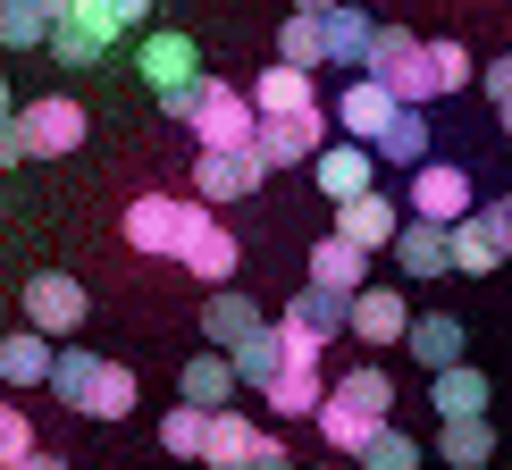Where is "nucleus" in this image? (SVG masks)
<instances>
[{"label": "nucleus", "mask_w": 512, "mask_h": 470, "mask_svg": "<svg viewBox=\"0 0 512 470\" xmlns=\"http://www.w3.org/2000/svg\"><path fill=\"white\" fill-rule=\"evenodd\" d=\"M17 470H68V462H51V454H26V462H17Z\"/></svg>", "instance_id": "nucleus-47"}, {"label": "nucleus", "mask_w": 512, "mask_h": 470, "mask_svg": "<svg viewBox=\"0 0 512 470\" xmlns=\"http://www.w3.org/2000/svg\"><path fill=\"white\" fill-rule=\"evenodd\" d=\"M378 168H387V160H378L370 143H328V152L311 160V185L328 202H361V194H378Z\"/></svg>", "instance_id": "nucleus-10"}, {"label": "nucleus", "mask_w": 512, "mask_h": 470, "mask_svg": "<svg viewBox=\"0 0 512 470\" xmlns=\"http://www.w3.org/2000/svg\"><path fill=\"white\" fill-rule=\"evenodd\" d=\"M194 135H202V152L252 143V135H261V110H252V93H236V84H219V76H202V110H194Z\"/></svg>", "instance_id": "nucleus-5"}, {"label": "nucleus", "mask_w": 512, "mask_h": 470, "mask_svg": "<svg viewBox=\"0 0 512 470\" xmlns=\"http://www.w3.org/2000/svg\"><path fill=\"white\" fill-rule=\"evenodd\" d=\"M437 420H479V412H496V387H487V370H471V361H454V370H437Z\"/></svg>", "instance_id": "nucleus-23"}, {"label": "nucleus", "mask_w": 512, "mask_h": 470, "mask_svg": "<svg viewBox=\"0 0 512 470\" xmlns=\"http://www.w3.org/2000/svg\"><path fill=\"white\" fill-rule=\"evenodd\" d=\"M336 387H345L353 403H370V412H378V420H387V412H395V378H387V370H353V378H336Z\"/></svg>", "instance_id": "nucleus-40"}, {"label": "nucleus", "mask_w": 512, "mask_h": 470, "mask_svg": "<svg viewBox=\"0 0 512 470\" xmlns=\"http://www.w3.org/2000/svg\"><path fill=\"white\" fill-rule=\"evenodd\" d=\"M345 336H353V345H403V336H412V303H403V286H361Z\"/></svg>", "instance_id": "nucleus-12"}, {"label": "nucleus", "mask_w": 512, "mask_h": 470, "mask_svg": "<svg viewBox=\"0 0 512 470\" xmlns=\"http://www.w3.org/2000/svg\"><path fill=\"white\" fill-rule=\"evenodd\" d=\"M328 126H336V110H294V118H261V160L269 168H311L319 152H328Z\"/></svg>", "instance_id": "nucleus-7"}, {"label": "nucleus", "mask_w": 512, "mask_h": 470, "mask_svg": "<svg viewBox=\"0 0 512 470\" xmlns=\"http://www.w3.org/2000/svg\"><path fill=\"white\" fill-rule=\"evenodd\" d=\"M26 454H42V445H34V420H26V403L0 395V470H17Z\"/></svg>", "instance_id": "nucleus-38"}, {"label": "nucleus", "mask_w": 512, "mask_h": 470, "mask_svg": "<svg viewBox=\"0 0 512 470\" xmlns=\"http://www.w3.org/2000/svg\"><path fill=\"white\" fill-rule=\"evenodd\" d=\"M135 68L143 84H152V101L160 93H185V84H202V51H194V34H143V51H135Z\"/></svg>", "instance_id": "nucleus-11"}, {"label": "nucleus", "mask_w": 512, "mask_h": 470, "mask_svg": "<svg viewBox=\"0 0 512 470\" xmlns=\"http://www.w3.org/2000/svg\"><path fill=\"white\" fill-rule=\"evenodd\" d=\"M378 160L403 168V177H412V168H429V110H403L387 135H378Z\"/></svg>", "instance_id": "nucleus-32"}, {"label": "nucleus", "mask_w": 512, "mask_h": 470, "mask_svg": "<svg viewBox=\"0 0 512 470\" xmlns=\"http://www.w3.org/2000/svg\"><path fill=\"white\" fill-rule=\"evenodd\" d=\"M370 51H378V17L361 9V0H336L328 9V68L370 76Z\"/></svg>", "instance_id": "nucleus-14"}, {"label": "nucleus", "mask_w": 512, "mask_h": 470, "mask_svg": "<svg viewBox=\"0 0 512 470\" xmlns=\"http://www.w3.org/2000/svg\"><path fill=\"white\" fill-rule=\"evenodd\" d=\"M135 403H143L135 370H126V361H101V378H93V403H84V420H126Z\"/></svg>", "instance_id": "nucleus-33"}, {"label": "nucleus", "mask_w": 512, "mask_h": 470, "mask_svg": "<svg viewBox=\"0 0 512 470\" xmlns=\"http://www.w3.org/2000/svg\"><path fill=\"white\" fill-rule=\"evenodd\" d=\"M353 470H420V445H412V437H403L395 420H387V429H378V437L353 454Z\"/></svg>", "instance_id": "nucleus-37"}, {"label": "nucleus", "mask_w": 512, "mask_h": 470, "mask_svg": "<svg viewBox=\"0 0 512 470\" xmlns=\"http://www.w3.org/2000/svg\"><path fill=\"white\" fill-rule=\"evenodd\" d=\"M277 59H286V68H328V17L286 9V26H277Z\"/></svg>", "instance_id": "nucleus-31"}, {"label": "nucleus", "mask_w": 512, "mask_h": 470, "mask_svg": "<svg viewBox=\"0 0 512 470\" xmlns=\"http://www.w3.org/2000/svg\"><path fill=\"white\" fill-rule=\"evenodd\" d=\"M177 395H185V403H202V412H227V403L244 395L236 353H219V345H210V353H194V361H185V378H177Z\"/></svg>", "instance_id": "nucleus-17"}, {"label": "nucleus", "mask_w": 512, "mask_h": 470, "mask_svg": "<svg viewBox=\"0 0 512 470\" xmlns=\"http://www.w3.org/2000/svg\"><path fill=\"white\" fill-rule=\"evenodd\" d=\"M429 68H437V93H471L479 84V68H471L462 42H429Z\"/></svg>", "instance_id": "nucleus-39"}, {"label": "nucleus", "mask_w": 512, "mask_h": 470, "mask_svg": "<svg viewBox=\"0 0 512 470\" xmlns=\"http://www.w3.org/2000/svg\"><path fill=\"white\" fill-rule=\"evenodd\" d=\"M51 370H59V345L42 328H17V336H0V387H51Z\"/></svg>", "instance_id": "nucleus-19"}, {"label": "nucleus", "mask_w": 512, "mask_h": 470, "mask_svg": "<svg viewBox=\"0 0 512 470\" xmlns=\"http://www.w3.org/2000/svg\"><path fill=\"white\" fill-rule=\"evenodd\" d=\"M252 470H294V454H286L277 437H261V454H252Z\"/></svg>", "instance_id": "nucleus-44"}, {"label": "nucleus", "mask_w": 512, "mask_h": 470, "mask_svg": "<svg viewBox=\"0 0 512 470\" xmlns=\"http://www.w3.org/2000/svg\"><path fill=\"white\" fill-rule=\"evenodd\" d=\"M51 26H59V0H0V51H51Z\"/></svg>", "instance_id": "nucleus-29"}, {"label": "nucleus", "mask_w": 512, "mask_h": 470, "mask_svg": "<svg viewBox=\"0 0 512 470\" xmlns=\"http://www.w3.org/2000/svg\"><path fill=\"white\" fill-rule=\"evenodd\" d=\"M236 370H244V387H252V395H269L277 378L294 370V361H286V328H277V319L252 336V345H236Z\"/></svg>", "instance_id": "nucleus-30"}, {"label": "nucleus", "mask_w": 512, "mask_h": 470, "mask_svg": "<svg viewBox=\"0 0 512 470\" xmlns=\"http://www.w3.org/2000/svg\"><path fill=\"white\" fill-rule=\"evenodd\" d=\"M487 210H496V227H504V244H512V185H504V194L487 202Z\"/></svg>", "instance_id": "nucleus-45"}, {"label": "nucleus", "mask_w": 512, "mask_h": 470, "mask_svg": "<svg viewBox=\"0 0 512 470\" xmlns=\"http://www.w3.org/2000/svg\"><path fill=\"white\" fill-rule=\"evenodd\" d=\"M487 101H496V110L512 101V59H496V68H487Z\"/></svg>", "instance_id": "nucleus-43"}, {"label": "nucleus", "mask_w": 512, "mask_h": 470, "mask_svg": "<svg viewBox=\"0 0 512 470\" xmlns=\"http://www.w3.org/2000/svg\"><path fill=\"white\" fill-rule=\"evenodd\" d=\"M437 462L445 470H487V462H496V412L445 420V429H437Z\"/></svg>", "instance_id": "nucleus-26"}, {"label": "nucleus", "mask_w": 512, "mask_h": 470, "mask_svg": "<svg viewBox=\"0 0 512 470\" xmlns=\"http://www.w3.org/2000/svg\"><path fill=\"white\" fill-rule=\"evenodd\" d=\"M378 429H387V420H378L370 403H353L345 387H328V403H319V437H328V454H345V462H353Z\"/></svg>", "instance_id": "nucleus-20"}, {"label": "nucleus", "mask_w": 512, "mask_h": 470, "mask_svg": "<svg viewBox=\"0 0 512 470\" xmlns=\"http://www.w3.org/2000/svg\"><path fill=\"white\" fill-rule=\"evenodd\" d=\"M252 454H261V429L227 403V412H210V445H202V462L210 470H252Z\"/></svg>", "instance_id": "nucleus-27"}, {"label": "nucleus", "mask_w": 512, "mask_h": 470, "mask_svg": "<svg viewBox=\"0 0 512 470\" xmlns=\"http://www.w3.org/2000/svg\"><path fill=\"white\" fill-rule=\"evenodd\" d=\"M403 345H412V353H420V370L437 378V370H454V361H462V345H471V328H462L454 311H420Z\"/></svg>", "instance_id": "nucleus-25"}, {"label": "nucleus", "mask_w": 512, "mask_h": 470, "mask_svg": "<svg viewBox=\"0 0 512 470\" xmlns=\"http://www.w3.org/2000/svg\"><path fill=\"white\" fill-rule=\"evenodd\" d=\"M303 269H311V286H328V294H361V277H370V252H361L353 235H319Z\"/></svg>", "instance_id": "nucleus-22"}, {"label": "nucleus", "mask_w": 512, "mask_h": 470, "mask_svg": "<svg viewBox=\"0 0 512 470\" xmlns=\"http://www.w3.org/2000/svg\"><path fill=\"white\" fill-rule=\"evenodd\" d=\"M261 177H269L261 143H227V152H202L194 160V194L202 202H252V194H261Z\"/></svg>", "instance_id": "nucleus-6"}, {"label": "nucleus", "mask_w": 512, "mask_h": 470, "mask_svg": "<svg viewBox=\"0 0 512 470\" xmlns=\"http://www.w3.org/2000/svg\"><path fill=\"white\" fill-rule=\"evenodd\" d=\"M59 9H68V0H59Z\"/></svg>", "instance_id": "nucleus-52"}, {"label": "nucleus", "mask_w": 512, "mask_h": 470, "mask_svg": "<svg viewBox=\"0 0 512 470\" xmlns=\"http://www.w3.org/2000/svg\"><path fill=\"white\" fill-rule=\"evenodd\" d=\"M403 210H412V219H437V227H462V219L479 210V194H471V168H454V160L412 168V185H403Z\"/></svg>", "instance_id": "nucleus-3"}, {"label": "nucleus", "mask_w": 512, "mask_h": 470, "mask_svg": "<svg viewBox=\"0 0 512 470\" xmlns=\"http://www.w3.org/2000/svg\"><path fill=\"white\" fill-rule=\"evenodd\" d=\"M395 118H403V101L378 76H345V93H336V126H345V143H370V152H378V135H387Z\"/></svg>", "instance_id": "nucleus-9"}, {"label": "nucleus", "mask_w": 512, "mask_h": 470, "mask_svg": "<svg viewBox=\"0 0 512 470\" xmlns=\"http://www.w3.org/2000/svg\"><path fill=\"white\" fill-rule=\"evenodd\" d=\"M202 210H210L202 194H194V202H177V194H135V202H126V244L152 252V261H177Z\"/></svg>", "instance_id": "nucleus-1"}, {"label": "nucleus", "mask_w": 512, "mask_h": 470, "mask_svg": "<svg viewBox=\"0 0 512 470\" xmlns=\"http://www.w3.org/2000/svg\"><path fill=\"white\" fill-rule=\"evenodd\" d=\"M160 445H168L177 462H202V445H210V412H202V403H177V412L160 420Z\"/></svg>", "instance_id": "nucleus-36"}, {"label": "nucleus", "mask_w": 512, "mask_h": 470, "mask_svg": "<svg viewBox=\"0 0 512 470\" xmlns=\"http://www.w3.org/2000/svg\"><path fill=\"white\" fill-rule=\"evenodd\" d=\"M403 219H412V210H403V202H387V194H361V202H336V235H353L361 252H395V235H403Z\"/></svg>", "instance_id": "nucleus-15"}, {"label": "nucleus", "mask_w": 512, "mask_h": 470, "mask_svg": "<svg viewBox=\"0 0 512 470\" xmlns=\"http://www.w3.org/2000/svg\"><path fill=\"white\" fill-rule=\"evenodd\" d=\"M252 110H261V118L319 110V84H311V68H286V59H277V68H261V76H252Z\"/></svg>", "instance_id": "nucleus-21"}, {"label": "nucleus", "mask_w": 512, "mask_h": 470, "mask_svg": "<svg viewBox=\"0 0 512 470\" xmlns=\"http://www.w3.org/2000/svg\"><path fill=\"white\" fill-rule=\"evenodd\" d=\"M17 126H26V152H34V160H68L76 143H84V101L42 93V101H26V110H17Z\"/></svg>", "instance_id": "nucleus-8"}, {"label": "nucleus", "mask_w": 512, "mask_h": 470, "mask_svg": "<svg viewBox=\"0 0 512 470\" xmlns=\"http://www.w3.org/2000/svg\"><path fill=\"white\" fill-rule=\"evenodd\" d=\"M328 470H353V462H345V454H336V462H328Z\"/></svg>", "instance_id": "nucleus-51"}, {"label": "nucleus", "mask_w": 512, "mask_h": 470, "mask_svg": "<svg viewBox=\"0 0 512 470\" xmlns=\"http://www.w3.org/2000/svg\"><path fill=\"white\" fill-rule=\"evenodd\" d=\"M395 269H403V277H454V227H437V219H403V235H395Z\"/></svg>", "instance_id": "nucleus-18"}, {"label": "nucleus", "mask_w": 512, "mask_h": 470, "mask_svg": "<svg viewBox=\"0 0 512 470\" xmlns=\"http://www.w3.org/2000/svg\"><path fill=\"white\" fill-rule=\"evenodd\" d=\"M504 227H496V210H471V219L454 227V277H487V269H504Z\"/></svg>", "instance_id": "nucleus-24"}, {"label": "nucleus", "mask_w": 512, "mask_h": 470, "mask_svg": "<svg viewBox=\"0 0 512 470\" xmlns=\"http://www.w3.org/2000/svg\"><path fill=\"white\" fill-rule=\"evenodd\" d=\"M261 328H269V319H261V303H252V294H236V286H210V303H202V336H210L219 353L252 345Z\"/></svg>", "instance_id": "nucleus-16"}, {"label": "nucleus", "mask_w": 512, "mask_h": 470, "mask_svg": "<svg viewBox=\"0 0 512 470\" xmlns=\"http://www.w3.org/2000/svg\"><path fill=\"white\" fill-rule=\"evenodd\" d=\"M261 403H269L277 420H319V403H328V378H319V361H294V370L277 378Z\"/></svg>", "instance_id": "nucleus-28"}, {"label": "nucleus", "mask_w": 512, "mask_h": 470, "mask_svg": "<svg viewBox=\"0 0 512 470\" xmlns=\"http://www.w3.org/2000/svg\"><path fill=\"white\" fill-rule=\"evenodd\" d=\"M93 378H101V361L84 353V345H59V370H51V395L68 403V412H84L93 403Z\"/></svg>", "instance_id": "nucleus-35"}, {"label": "nucleus", "mask_w": 512, "mask_h": 470, "mask_svg": "<svg viewBox=\"0 0 512 470\" xmlns=\"http://www.w3.org/2000/svg\"><path fill=\"white\" fill-rule=\"evenodd\" d=\"M286 311H294V319H311V328H328V336H345V328H353V294H328V286H311V277L286 294Z\"/></svg>", "instance_id": "nucleus-34"}, {"label": "nucleus", "mask_w": 512, "mask_h": 470, "mask_svg": "<svg viewBox=\"0 0 512 470\" xmlns=\"http://www.w3.org/2000/svg\"><path fill=\"white\" fill-rule=\"evenodd\" d=\"M277 328H286V361H319V353H328V345H336V336H328V328H311V319H294V311H286V319H277Z\"/></svg>", "instance_id": "nucleus-41"}, {"label": "nucleus", "mask_w": 512, "mask_h": 470, "mask_svg": "<svg viewBox=\"0 0 512 470\" xmlns=\"http://www.w3.org/2000/svg\"><path fill=\"white\" fill-rule=\"evenodd\" d=\"M118 34H126V17L110 9V0H68L59 26H51V59H59V68H93Z\"/></svg>", "instance_id": "nucleus-2"}, {"label": "nucleus", "mask_w": 512, "mask_h": 470, "mask_svg": "<svg viewBox=\"0 0 512 470\" xmlns=\"http://www.w3.org/2000/svg\"><path fill=\"white\" fill-rule=\"evenodd\" d=\"M496 126H504V135H512V101H504V110H496Z\"/></svg>", "instance_id": "nucleus-50"}, {"label": "nucleus", "mask_w": 512, "mask_h": 470, "mask_svg": "<svg viewBox=\"0 0 512 470\" xmlns=\"http://www.w3.org/2000/svg\"><path fill=\"white\" fill-rule=\"evenodd\" d=\"M0 118H17V110H9V76H0Z\"/></svg>", "instance_id": "nucleus-49"}, {"label": "nucleus", "mask_w": 512, "mask_h": 470, "mask_svg": "<svg viewBox=\"0 0 512 470\" xmlns=\"http://www.w3.org/2000/svg\"><path fill=\"white\" fill-rule=\"evenodd\" d=\"M236 261H244V252H236V235H227V227L202 210V219H194V235H185V252H177V269H185V277H202V286H236Z\"/></svg>", "instance_id": "nucleus-13"}, {"label": "nucleus", "mask_w": 512, "mask_h": 470, "mask_svg": "<svg viewBox=\"0 0 512 470\" xmlns=\"http://www.w3.org/2000/svg\"><path fill=\"white\" fill-rule=\"evenodd\" d=\"M17 311H26V328H42V336H76V328H84V277L34 269L26 294H17Z\"/></svg>", "instance_id": "nucleus-4"}, {"label": "nucleus", "mask_w": 512, "mask_h": 470, "mask_svg": "<svg viewBox=\"0 0 512 470\" xmlns=\"http://www.w3.org/2000/svg\"><path fill=\"white\" fill-rule=\"evenodd\" d=\"M286 9H311V17H328V9H336V0H286Z\"/></svg>", "instance_id": "nucleus-48"}, {"label": "nucleus", "mask_w": 512, "mask_h": 470, "mask_svg": "<svg viewBox=\"0 0 512 470\" xmlns=\"http://www.w3.org/2000/svg\"><path fill=\"white\" fill-rule=\"evenodd\" d=\"M17 160H34V152H26V126L0 118V168H17Z\"/></svg>", "instance_id": "nucleus-42"}, {"label": "nucleus", "mask_w": 512, "mask_h": 470, "mask_svg": "<svg viewBox=\"0 0 512 470\" xmlns=\"http://www.w3.org/2000/svg\"><path fill=\"white\" fill-rule=\"evenodd\" d=\"M110 9L126 17V26H143V17H152V0H110Z\"/></svg>", "instance_id": "nucleus-46"}]
</instances>
